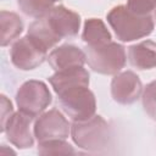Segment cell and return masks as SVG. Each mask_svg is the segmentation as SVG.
Here are the masks:
<instances>
[{"instance_id":"2e32d148","label":"cell","mask_w":156,"mask_h":156,"mask_svg":"<svg viewBox=\"0 0 156 156\" xmlns=\"http://www.w3.org/2000/svg\"><path fill=\"white\" fill-rule=\"evenodd\" d=\"M60 0H17L20 10L29 17L40 18L45 16Z\"/></svg>"},{"instance_id":"ac0fdd59","label":"cell","mask_w":156,"mask_h":156,"mask_svg":"<svg viewBox=\"0 0 156 156\" xmlns=\"http://www.w3.org/2000/svg\"><path fill=\"white\" fill-rule=\"evenodd\" d=\"M143 107L144 111L146 112V115L156 121V80L150 82L143 91Z\"/></svg>"},{"instance_id":"3957f363","label":"cell","mask_w":156,"mask_h":156,"mask_svg":"<svg viewBox=\"0 0 156 156\" xmlns=\"http://www.w3.org/2000/svg\"><path fill=\"white\" fill-rule=\"evenodd\" d=\"M85 60L94 72L106 76H115L126 66V49L123 45L112 40L101 45L87 46Z\"/></svg>"},{"instance_id":"7c38bea8","label":"cell","mask_w":156,"mask_h":156,"mask_svg":"<svg viewBox=\"0 0 156 156\" xmlns=\"http://www.w3.org/2000/svg\"><path fill=\"white\" fill-rule=\"evenodd\" d=\"M49 83L51 84L56 95H60L76 87H89V73L83 67L57 71L49 77Z\"/></svg>"},{"instance_id":"5bb4252c","label":"cell","mask_w":156,"mask_h":156,"mask_svg":"<svg viewBox=\"0 0 156 156\" xmlns=\"http://www.w3.org/2000/svg\"><path fill=\"white\" fill-rule=\"evenodd\" d=\"M112 37L105 26L104 21L100 18H88L84 22V28L82 33V40L87 46L101 45L111 41Z\"/></svg>"},{"instance_id":"9c48e42d","label":"cell","mask_w":156,"mask_h":156,"mask_svg":"<svg viewBox=\"0 0 156 156\" xmlns=\"http://www.w3.org/2000/svg\"><path fill=\"white\" fill-rule=\"evenodd\" d=\"M32 117L20 111L13 112L0 128L6 139L18 149H29L34 145V135L30 132Z\"/></svg>"},{"instance_id":"d6986e66","label":"cell","mask_w":156,"mask_h":156,"mask_svg":"<svg viewBox=\"0 0 156 156\" xmlns=\"http://www.w3.org/2000/svg\"><path fill=\"white\" fill-rule=\"evenodd\" d=\"M126 6L129 11L140 16H145L150 15V12L156 9V0H127Z\"/></svg>"},{"instance_id":"e0dca14e","label":"cell","mask_w":156,"mask_h":156,"mask_svg":"<svg viewBox=\"0 0 156 156\" xmlns=\"http://www.w3.org/2000/svg\"><path fill=\"white\" fill-rule=\"evenodd\" d=\"M38 154L40 155H65V154H76L73 146L66 140H49L44 143H38Z\"/></svg>"},{"instance_id":"6da1fadb","label":"cell","mask_w":156,"mask_h":156,"mask_svg":"<svg viewBox=\"0 0 156 156\" xmlns=\"http://www.w3.org/2000/svg\"><path fill=\"white\" fill-rule=\"evenodd\" d=\"M106 20L121 41H133L152 33L155 23L150 15L140 16L128 10L124 5L115 6L110 10Z\"/></svg>"},{"instance_id":"ffe728a7","label":"cell","mask_w":156,"mask_h":156,"mask_svg":"<svg viewBox=\"0 0 156 156\" xmlns=\"http://www.w3.org/2000/svg\"><path fill=\"white\" fill-rule=\"evenodd\" d=\"M12 113H13V107L11 101L5 95H1V127L5 124V122L9 119V117Z\"/></svg>"},{"instance_id":"9a60e30c","label":"cell","mask_w":156,"mask_h":156,"mask_svg":"<svg viewBox=\"0 0 156 156\" xmlns=\"http://www.w3.org/2000/svg\"><path fill=\"white\" fill-rule=\"evenodd\" d=\"M0 26H1V46L9 45L13 41L23 30V22L21 17L10 11L2 10L0 12Z\"/></svg>"},{"instance_id":"277c9868","label":"cell","mask_w":156,"mask_h":156,"mask_svg":"<svg viewBox=\"0 0 156 156\" xmlns=\"http://www.w3.org/2000/svg\"><path fill=\"white\" fill-rule=\"evenodd\" d=\"M52 101L48 85L41 80L30 79L24 82L16 93V104L20 111L32 118L41 115Z\"/></svg>"},{"instance_id":"30bf717a","label":"cell","mask_w":156,"mask_h":156,"mask_svg":"<svg viewBox=\"0 0 156 156\" xmlns=\"http://www.w3.org/2000/svg\"><path fill=\"white\" fill-rule=\"evenodd\" d=\"M143 93L140 78L132 71L118 72L111 80V96L121 105L134 104Z\"/></svg>"},{"instance_id":"8992f818","label":"cell","mask_w":156,"mask_h":156,"mask_svg":"<svg viewBox=\"0 0 156 156\" xmlns=\"http://www.w3.org/2000/svg\"><path fill=\"white\" fill-rule=\"evenodd\" d=\"M33 134L38 143L62 139L66 140L71 134V127L66 117L56 108L43 112L34 122Z\"/></svg>"},{"instance_id":"4fadbf2b","label":"cell","mask_w":156,"mask_h":156,"mask_svg":"<svg viewBox=\"0 0 156 156\" xmlns=\"http://www.w3.org/2000/svg\"><path fill=\"white\" fill-rule=\"evenodd\" d=\"M128 60L132 67L145 71L156 67V43L144 40L128 48Z\"/></svg>"},{"instance_id":"44dd1931","label":"cell","mask_w":156,"mask_h":156,"mask_svg":"<svg viewBox=\"0 0 156 156\" xmlns=\"http://www.w3.org/2000/svg\"><path fill=\"white\" fill-rule=\"evenodd\" d=\"M155 18H156V12H155Z\"/></svg>"},{"instance_id":"5b68a950","label":"cell","mask_w":156,"mask_h":156,"mask_svg":"<svg viewBox=\"0 0 156 156\" xmlns=\"http://www.w3.org/2000/svg\"><path fill=\"white\" fill-rule=\"evenodd\" d=\"M61 110L72 119L82 121L95 115L96 100L89 87H76L57 95Z\"/></svg>"},{"instance_id":"8fae6325","label":"cell","mask_w":156,"mask_h":156,"mask_svg":"<svg viewBox=\"0 0 156 156\" xmlns=\"http://www.w3.org/2000/svg\"><path fill=\"white\" fill-rule=\"evenodd\" d=\"M49 65L52 69L63 71L73 67H83L87 62L85 52L72 44H63L61 46L55 48L48 56Z\"/></svg>"},{"instance_id":"ba28073f","label":"cell","mask_w":156,"mask_h":156,"mask_svg":"<svg viewBox=\"0 0 156 156\" xmlns=\"http://www.w3.org/2000/svg\"><path fill=\"white\" fill-rule=\"evenodd\" d=\"M43 18L58 41L63 38H74L79 32L80 16L63 5L54 6Z\"/></svg>"},{"instance_id":"52a82bcc","label":"cell","mask_w":156,"mask_h":156,"mask_svg":"<svg viewBox=\"0 0 156 156\" xmlns=\"http://www.w3.org/2000/svg\"><path fill=\"white\" fill-rule=\"evenodd\" d=\"M12 65L21 71H30L39 67L48 58V50L41 48L28 34L13 43L10 50Z\"/></svg>"},{"instance_id":"7a4b0ae2","label":"cell","mask_w":156,"mask_h":156,"mask_svg":"<svg viewBox=\"0 0 156 156\" xmlns=\"http://www.w3.org/2000/svg\"><path fill=\"white\" fill-rule=\"evenodd\" d=\"M71 136L79 149L98 152L108 145L111 129L101 116L94 115L87 119L73 121L71 126Z\"/></svg>"}]
</instances>
